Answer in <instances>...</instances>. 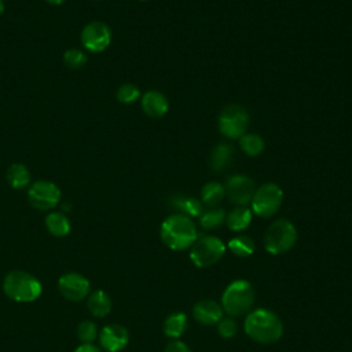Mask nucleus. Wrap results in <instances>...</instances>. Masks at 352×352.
<instances>
[{
  "instance_id": "f257e3e1",
  "label": "nucleus",
  "mask_w": 352,
  "mask_h": 352,
  "mask_svg": "<svg viewBox=\"0 0 352 352\" xmlns=\"http://www.w3.org/2000/svg\"><path fill=\"white\" fill-rule=\"evenodd\" d=\"M243 330L249 338L258 344L276 342L283 334V323L280 318L265 308H257L248 312Z\"/></svg>"
},
{
  "instance_id": "f03ea898",
  "label": "nucleus",
  "mask_w": 352,
  "mask_h": 352,
  "mask_svg": "<svg viewBox=\"0 0 352 352\" xmlns=\"http://www.w3.org/2000/svg\"><path fill=\"white\" fill-rule=\"evenodd\" d=\"M160 236L164 245L169 249L186 250L190 249L197 241L198 231L191 217L182 213H175L162 221L160 227Z\"/></svg>"
},
{
  "instance_id": "7ed1b4c3",
  "label": "nucleus",
  "mask_w": 352,
  "mask_h": 352,
  "mask_svg": "<svg viewBox=\"0 0 352 352\" xmlns=\"http://www.w3.org/2000/svg\"><path fill=\"white\" fill-rule=\"evenodd\" d=\"M254 304V289L250 282L236 279L231 282L221 294V307L231 318L241 316L252 311Z\"/></svg>"
},
{
  "instance_id": "20e7f679",
  "label": "nucleus",
  "mask_w": 352,
  "mask_h": 352,
  "mask_svg": "<svg viewBox=\"0 0 352 352\" xmlns=\"http://www.w3.org/2000/svg\"><path fill=\"white\" fill-rule=\"evenodd\" d=\"M6 296L16 302H32L41 294V283L25 271H11L3 280Z\"/></svg>"
},
{
  "instance_id": "39448f33",
  "label": "nucleus",
  "mask_w": 352,
  "mask_h": 352,
  "mask_svg": "<svg viewBox=\"0 0 352 352\" xmlns=\"http://www.w3.org/2000/svg\"><path fill=\"white\" fill-rule=\"evenodd\" d=\"M297 241V230L287 219H278L270 224L264 234V248L270 254L278 256L289 252Z\"/></svg>"
},
{
  "instance_id": "423d86ee",
  "label": "nucleus",
  "mask_w": 352,
  "mask_h": 352,
  "mask_svg": "<svg viewBox=\"0 0 352 352\" xmlns=\"http://www.w3.org/2000/svg\"><path fill=\"white\" fill-rule=\"evenodd\" d=\"M224 253H226L224 242L214 235L198 236L197 241L190 248V258L199 268H205L216 264L223 257Z\"/></svg>"
},
{
  "instance_id": "0eeeda50",
  "label": "nucleus",
  "mask_w": 352,
  "mask_h": 352,
  "mask_svg": "<svg viewBox=\"0 0 352 352\" xmlns=\"http://www.w3.org/2000/svg\"><path fill=\"white\" fill-rule=\"evenodd\" d=\"M283 201V191L276 183H264L256 188L253 198L250 201V210L258 217L268 219L274 216Z\"/></svg>"
},
{
  "instance_id": "6e6552de",
  "label": "nucleus",
  "mask_w": 352,
  "mask_h": 352,
  "mask_svg": "<svg viewBox=\"0 0 352 352\" xmlns=\"http://www.w3.org/2000/svg\"><path fill=\"white\" fill-rule=\"evenodd\" d=\"M249 116L239 104H228L219 114V131L228 139H239L246 133Z\"/></svg>"
},
{
  "instance_id": "1a4fd4ad",
  "label": "nucleus",
  "mask_w": 352,
  "mask_h": 352,
  "mask_svg": "<svg viewBox=\"0 0 352 352\" xmlns=\"http://www.w3.org/2000/svg\"><path fill=\"white\" fill-rule=\"evenodd\" d=\"M60 188L50 180H36L29 186L28 201L37 210H51L60 201Z\"/></svg>"
},
{
  "instance_id": "9d476101",
  "label": "nucleus",
  "mask_w": 352,
  "mask_h": 352,
  "mask_svg": "<svg viewBox=\"0 0 352 352\" xmlns=\"http://www.w3.org/2000/svg\"><path fill=\"white\" fill-rule=\"evenodd\" d=\"M111 29L106 22L92 21L87 23L80 34L81 45L88 52H103L111 43Z\"/></svg>"
},
{
  "instance_id": "9b49d317",
  "label": "nucleus",
  "mask_w": 352,
  "mask_h": 352,
  "mask_svg": "<svg viewBox=\"0 0 352 352\" xmlns=\"http://www.w3.org/2000/svg\"><path fill=\"white\" fill-rule=\"evenodd\" d=\"M224 187H226L227 198L236 206H246L248 204H250L253 194L256 191L253 179L246 175L230 176Z\"/></svg>"
},
{
  "instance_id": "f8f14e48",
  "label": "nucleus",
  "mask_w": 352,
  "mask_h": 352,
  "mask_svg": "<svg viewBox=\"0 0 352 352\" xmlns=\"http://www.w3.org/2000/svg\"><path fill=\"white\" fill-rule=\"evenodd\" d=\"M89 280L77 272H69L59 278L58 289L60 294L70 301H81L89 293Z\"/></svg>"
},
{
  "instance_id": "ddd939ff",
  "label": "nucleus",
  "mask_w": 352,
  "mask_h": 352,
  "mask_svg": "<svg viewBox=\"0 0 352 352\" xmlns=\"http://www.w3.org/2000/svg\"><path fill=\"white\" fill-rule=\"evenodd\" d=\"M128 330L121 324H107L99 333V344L107 352H118L128 344Z\"/></svg>"
},
{
  "instance_id": "4468645a",
  "label": "nucleus",
  "mask_w": 352,
  "mask_h": 352,
  "mask_svg": "<svg viewBox=\"0 0 352 352\" xmlns=\"http://www.w3.org/2000/svg\"><path fill=\"white\" fill-rule=\"evenodd\" d=\"M223 307L214 300L204 298L198 301L192 308V316L194 319L205 326L217 324V322L223 318Z\"/></svg>"
},
{
  "instance_id": "2eb2a0df",
  "label": "nucleus",
  "mask_w": 352,
  "mask_h": 352,
  "mask_svg": "<svg viewBox=\"0 0 352 352\" xmlns=\"http://www.w3.org/2000/svg\"><path fill=\"white\" fill-rule=\"evenodd\" d=\"M140 106L143 113L151 118H161L169 110L168 98L155 89H150L142 95Z\"/></svg>"
},
{
  "instance_id": "dca6fc26",
  "label": "nucleus",
  "mask_w": 352,
  "mask_h": 352,
  "mask_svg": "<svg viewBox=\"0 0 352 352\" xmlns=\"http://www.w3.org/2000/svg\"><path fill=\"white\" fill-rule=\"evenodd\" d=\"M234 157V147L228 143L216 144L209 155V166L214 172H221L230 166Z\"/></svg>"
},
{
  "instance_id": "f3484780",
  "label": "nucleus",
  "mask_w": 352,
  "mask_h": 352,
  "mask_svg": "<svg viewBox=\"0 0 352 352\" xmlns=\"http://www.w3.org/2000/svg\"><path fill=\"white\" fill-rule=\"evenodd\" d=\"M7 183L14 190H23L32 184V175L26 165L21 162L11 164L7 169Z\"/></svg>"
},
{
  "instance_id": "a211bd4d",
  "label": "nucleus",
  "mask_w": 352,
  "mask_h": 352,
  "mask_svg": "<svg viewBox=\"0 0 352 352\" xmlns=\"http://www.w3.org/2000/svg\"><path fill=\"white\" fill-rule=\"evenodd\" d=\"M253 219V212L248 206H235L226 216L227 227L234 232H241L246 230Z\"/></svg>"
},
{
  "instance_id": "6ab92c4d",
  "label": "nucleus",
  "mask_w": 352,
  "mask_h": 352,
  "mask_svg": "<svg viewBox=\"0 0 352 352\" xmlns=\"http://www.w3.org/2000/svg\"><path fill=\"white\" fill-rule=\"evenodd\" d=\"M87 308L95 318H104L111 311L110 296L104 290H96L88 296Z\"/></svg>"
},
{
  "instance_id": "aec40b11",
  "label": "nucleus",
  "mask_w": 352,
  "mask_h": 352,
  "mask_svg": "<svg viewBox=\"0 0 352 352\" xmlns=\"http://www.w3.org/2000/svg\"><path fill=\"white\" fill-rule=\"evenodd\" d=\"M188 320L184 312H173L164 320V333L166 337L177 340L187 330Z\"/></svg>"
},
{
  "instance_id": "412c9836",
  "label": "nucleus",
  "mask_w": 352,
  "mask_h": 352,
  "mask_svg": "<svg viewBox=\"0 0 352 352\" xmlns=\"http://www.w3.org/2000/svg\"><path fill=\"white\" fill-rule=\"evenodd\" d=\"M45 227L48 230V232L54 236L62 238L66 236L70 232V221L67 219V216L62 212H50L45 216Z\"/></svg>"
},
{
  "instance_id": "4be33fe9",
  "label": "nucleus",
  "mask_w": 352,
  "mask_h": 352,
  "mask_svg": "<svg viewBox=\"0 0 352 352\" xmlns=\"http://www.w3.org/2000/svg\"><path fill=\"white\" fill-rule=\"evenodd\" d=\"M226 197V187L219 182H208L201 188V202L209 208L217 206Z\"/></svg>"
},
{
  "instance_id": "5701e85b",
  "label": "nucleus",
  "mask_w": 352,
  "mask_h": 352,
  "mask_svg": "<svg viewBox=\"0 0 352 352\" xmlns=\"http://www.w3.org/2000/svg\"><path fill=\"white\" fill-rule=\"evenodd\" d=\"M172 205L179 210V213L188 217H199V214L204 212L202 202L192 197H175L172 198Z\"/></svg>"
},
{
  "instance_id": "b1692460",
  "label": "nucleus",
  "mask_w": 352,
  "mask_h": 352,
  "mask_svg": "<svg viewBox=\"0 0 352 352\" xmlns=\"http://www.w3.org/2000/svg\"><path fill=\"white\" fill-rule=\"evenodd\" d=\"M226 210L221 208H209L199 214V226L204 230H214L226 223Z\"/></svg>"
},
{
  "instance_id": "393cba45",
  "label": "nucleus",
  "mask_w": 352,
  "mask_h": 352,
  "mask_svg": "<svg viewBox=\"0 0 352 352\" xmlns=\"http://www.w3.org/2000/svg\"><path fill=\"white\" fill-rule=\"evenodd\" d=\"M227 248L238 257H249L254 253L256 245L254 241L248 235H236L231 238L227 243Z\"/></svg>"
},
{
  "instance_id": "a878e982",
  "label": "nucleus",
  "mask_w": 352,
  "mask_h": 352,
  "mask_svg": "<svg viewBox=\"0 0 352 352\" xmlns=\"http://www.w3.org/2000/svg\"><path fill=\"white\" fill-rule=\"evenodd\" d=\"M241 150L249 157H257L264 151V140L260 135L245 133L239 138Z\"/></svg>"
},
{
  "instance_id": "bb28decb",
  "label": "nucleus",
  "mask_w": 352,
  "mask_h": 352,
  "mask_svg": "<svg viewBox=\"0 0 352 352\" xmlns=\"http://www.w3.org/2000/svg\"><path fill=\"white\" fill-rule=\"evenodd\" d=\"M139 98H140V89L132 82H125L120 85L116 92V99L122 104H131L136 102Z\"/></svg>"
},
{
  "instance_id": "cd10ccee",
  "label": "nucleus",
  "mask_w": 352,
  "mask_h": 352,
  "mask_svg": "<svg viewBox=\"0 0 352 352\" xmlns=\"http://www.w3.org/2000/svg\"><path fill=\"white\" fill-rule=\"evenodd\" d=\"M88 62L85 51L80 48H69L63 52V63L69 69H81Z\"/></svg>"
},
{
  "instance_id": "c85d7f7f",
  "label": "nucleus",
  "mask_w": 352,
  "mask_h": 352,
  "mask_svg": "<svg viewBox=\"0 0 352 352\" xmlns=\"http://www.w3.org/2000/svg\"><path fill=\"white\" fill-rule=\"evenodd\" d=\"M76 334L82 344H92L96 340V337L99 336L98 327L92 320H82L77 326Z\"/></svg>"
},
{
  "instance_id": "c756f323",
  "label": "nucleus",
  "mask_w": 352,
  "mask_h": 352,
  "mask_svg": "<svg viewBox=\"0 0 352 352\" xmlns=\"http://www.w3.org/2000/svg\"><path fill=\"white\" fill-rule=\"evenodd\" d=\"M238 331V324L236 322L228 316V318H221L217 322V333L223 338H232Z\"/></svg>"
},
{
  "instance_id": "7c9ffc66",
  "label": "nucleus",
  "mask_w": 352,
  "mask_h": 352,
  "mask_svg": "<svg viewBox=\"0 0 352 352\" xmlns=\"http://www.w3.org/2000/svg\"><path fill=\"white\" fill-rule=\"evenodd\" d=\"M164 352H192L187 344H184L183 341H179V340H175V341H170Z\"/></svg>"
},
{
  "instance_id": "2f4dec72",
  "label": "nucleus",
  "mask_w": 352,
  "mask_h": 352,
  "mask_svg": "<svg viewBox=\"0 0 352 352\" xmlns=\"http://www.w3.org/2000/svg\"><path fill=\"white\" fill-rule=\"evenodd\" d=\"M73 352H102V351L99 346H96L94 344H81Z\"/></svg>"
},
{
  "instance_id": "473e14b6",
  "label": "nucleus",
  "mask_w": 352,
  "mask_h": 352,
  "mask_svg": "<svg viewBox=\"0 0 352 352\" xmlns=\"http://www.w3.org/2000/svg\"><path fill=\"white\" fill-rule=\"evenodd\" d=\"M48 4H51V6H60L62 3H65L66 0H45Z\"/></svg>"
},
{
  "instance_id": "72a5a7b5",
  "label": "nucleus",
  "mask_w": 352,
  "mask_h": 352,
  "mask_svg": "<svg viewBox=\"0 0 352 352\" xmlns=\"http://www.w3.org/2000/svg\"><path fill=\"white\" fill-rule=\"evenodd\" d=\"M4 0H0V15L4 12Z\"/></svg>"
},
{
  "instance_id": "f704fd0d",
  "label": "nucleus",
  "mask_w": 352,
  "mask_h": 352,
  "mask_svg": "<svg viewBox=\"0 0 352 352\" xmlns=\"http://www.w3.org/2000/svg\"><path fill=\"white\" fill-rule=\"evenodd\" d=\"M139 1H147V0H139Z\"/></svg>"
}]
</instances>
